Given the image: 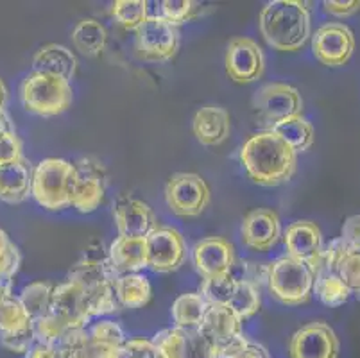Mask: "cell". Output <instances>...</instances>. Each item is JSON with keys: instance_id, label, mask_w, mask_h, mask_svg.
I'll return each instance as SVG.
<instances>
[{"instance_id": "obj_1", "label": "cell", "mask_w": 360, "mask_h": 358, "mask_svg": "<svg viewBox=\"0 0 360 358\" xmlns=\"http://www.w3.org/2000/svg\"><path fill=\"white\" fill-rule=\"evenodd\" d=\"M240 163L253 183L278 186L292 179L297 154L274 131H260L244 142Z\"/></svg>"}, {"instance_id": "obj_2", "label": "cell", "mask_w": 360, "mask_h": 358, "mask_svg": "<svg viewBox=\"0 0 360 358\" xmlns=\"http://www.w3.org/2000/svg\"><path fill=\"white\" fill-rule=\"evenodd\" d=\"M258 27L267 45L280 52L300 51L312 38L310 11L300 0H273L265 4Z\"/></svg>"}, {"instance_id": "obj_3", "label": "cell", "mask_w": 360, "mask_h": 358, "mask_svg": "<svg viewBox=\"0 0 360 358\" xmlns=\"http://www.w3.org/2000/svg\"><path fill=\"white\" fill-rule=\"evenodd\" d=\"M115 278L117 274L111 271L108 258L96 260L86 256H83L68 274V280L79 285L83 290L91 317L115 314L120 308L113 287Z\"/></svg>"}, {"instance_id": "obj_4", "label": "cell", "mask_w": 360, "mask_h": 358, "mask_svg": "<svg viewBox=\"0 0 360 358\" xmlns=\"http://www.w3.org/2000/svg\"><path fill=\"white\" fill-rule=\"evenodd\" d=\"M124 330L113 321H99L65 335L58 344L61 358H122Z\"/></svg>"}, {"instance_id": "obj_5", "label": "cell", "mask_w": 360, "mask_h": 358, "mask_svg": "<svg viewBox=\"0 0 360 358\" xmlns=\"http://www.w3.org/2000/svg\"><path fill=\"white\" fill-rule=\"evenodd\" d=\"M75 177L74 163L61 158H47L32 169L31 196L49 212L70 208Z\"/></svg>"}, {"instance_id": "obj_6", "label": "cell", "mask_w": 360, "mask_h": 358, "mask_svg": "<svg viewBox=\"0 0 360 358\" xmlns=\"http://www.w3.org/2000/svg\"><path fill=\"white\" fill-rule=\"evenodd\" d=\"M314 281L316 278L309 265L292 256H281L269 264L267 288L281 305L300 307L309 303L314 294Z\"/></svg>"}, {"instance_id": "obj_7", "label": "cell", "mask_w": 360, "mask_h": 358, "mask_svg": "<svg viewBox=\"0 0 360 358\" xmlns=\"http://www.w3.org/2000/svg\"><path fill=\"white\" fill-rule=\"evenodd\" d=\"M74 98L70 81L58 75L31 72L20 87V101L29 113L56 117L67 111Z\"/></svg>"}, {"instance_id": "obj_8", "label": "cell", "mask_w": 360, "mask_h": 358, "mask_svg": "<svg viewBox=\"0 0 360 358\" xmlns=\"http://www.w3.org/2000/svg\"><path fill=\"white\" fill-rule=\"evenodd\" d=\"M253 111L257 124L264 131L290 117H297L303 111V98L297 88L287 83H269L262 87L253 97Z\"/></svg>"}, {"instance_id": "obj_9", "label": "cell", "mask_w": 360, "mask_h": 358, "mask_svg": "<svg viewBox=\"0 0 360 358\" xmlns=\"http://www.w3.org/2000/svg\"><path fill=\"white\" fill-rule=\"evenodd\" d=\"M210 186L199 174L178 172L165 185V201L178 217H199L210 205Z\"/></svg>"}, {"instance_id": "obj_10", "label": "cell", "mask_w": 360, "mask_h": 358, "mask_svg": "<svg viewBox=\"0 0 360 358\" xmlns=\"http://www.w3.org/2000/svg\"><path fill=\"white\" fill-rule=\"evenodd\" d=\"M36 343L31 315L13 292L0 298V344L13 353H27Z\"/></svg>"}, {"instance_id": "obj_11", "label": "cell", "mask_w": 360, "mask_h": 358, "mask_svg": "<svg viewBox=\"0 0 360 358\" xmlns=\"http://www.w3.org/2000/svg\"><path fill=\"white\" fill-rule=\"evenodd\" d=\"M136 52L146 61H169L176 56L179 47L178 27L169 24L160 15H149L135 31Z\"/></svg>"}, {"instance_id": "obj_12", "label": "cell", "mask_w": 360, "mask_h": 358, "mask_svg": "<svg viewBox=\"0 0 360 358\" xmlns=\"http://www.w3.org/2000/svg\"><path fill=\"white\" fill-rule=\"evenodd\" d=\"M156 344L165 358H219L221 350L199 328H165L155 335Z\"/></svg>"}, {"instance_id": "obj_13", "label": "cell", "mask_w": 360, "mask_h": 358, "mask_svg": "<svg viewBox=\"0 0 360 358\" xmlns=\"http://www.w3.org/2000/svg\"><path fill=\"white\" fill-rule=\"evenodd\" d=\"M147 267L153 272L178 271L186 260V244L181 233L170 226H158L146 236Z\"/></svg>"}, {"instance_id": "obj_14", "label": "cell", "mask_w": 360, "mask_h": 358, "mask_svg": "<svg viewBox=\"0 0 360 358\" xmlns=\"http://www.w3.org/2000/svg\"><path fill=\"white\" fill-rule=\"evenodd\" d=\"M355 51V34L346 24L333 22L317 29L312 34V52L326 67H342Z\"/></svg>"}, {"instance_id": "obj_15", "label": "cell", "mask_w": 360, "mask_h": 358, "mask_svg": "<svg viewBox=\"0 0 360 358\" xmlns=\"http://www.w3.org/2000/svg\"><path fill=\"white\" fill-rule=\"evenodd\" d=\"M75 185L72 192V208L81 213L96 212L104 199L106 190V169L94 158H83L74 163Z\"/></svg>"}, {"instance_id": "obj_16", "label": "cell", "mask_w": 360, "mask_h": 358, "mask_svg": "<svg viewBox=\"0 0 360 358\" xmlns=\"http://www.w3.org/2000/svg\"><path fill=\"white\" fill-rule=\"evenodd\" d=\"M51 315L61 324L67 333L88 328L91 314L88 310L86 298L77 283L67 280L65 283L56 285L52 290Z\"/></svg>"}, {"instance_id": "obj_17", "label": "cell", "mask_w": 360, "mask_h": 358, "mask_svg": "<svg viewBox=\"0 0 360 358\" xmlns=\"http://www.w3.org/2000/svg\"><path fill=\"white\" fill-rule=\"evenodd\" d=\"M339 337L323 321H314L300 328L289 344L290 358H339Z\"/></svg>"}, {"instance_id": "obj_18", "label": "cell", "mask_w": 360, "mask_h": 358, "mask_svg": "<svg viewBox=\"0 0 360 358\" xmlns=\"http://www.w3.org/2000/svg\"><path fill=\"white\" fill-rule=\"evenodd\" d=\"M226 72L235 83H255L264 75L265 58L260 45L251 38H233L226 51Z\"/></svg>"}, {"instance_id": "obj_19", "label": "cell", "mask_w": 360, "mask_h": 358, "mask_svg": "<svg viewBox=\"0 0 360 358\" xmlns=\"http://www.w3.org/2000/svg\"><path fill=\"white\" fill-rule=\"evenodd\" d=\"M192 262L202 280L228 276L233 271L235 249L222 236H208L194 245Z\"/></svg>"}, {"instance_id": "obj_20", "label": "cell", "mask_w": 360, "mask_h": 358, "mask_svg": "<svg viewBox=\"0 0 360 358\" xmlns=\"http://www.w3.org/2000/svg\"><path fill=\"white\" fill-rule=\"evenodd\" d=\"M113 219L119 236H129V238H146L153 229L160 226L153 208L147 203L131 196H122L115 203Z\"/></svg>"}, {"instance_id": "obj_21", "label": "cell", "mask_w": 360, "mask_h": 358, "mask_svg": "<svg viewBox=\"0 0 360 358\" xmlns=\"http://www.w3.org/2000/svg\"><path fill=\"white\" fill-rule=\"evenodd\" d=\"M240 235L248 248L260 252L269 251L281 238L280 217L269 208L253 210L244 217Z\"/></svg>"}, {"instance_id": "obj_22", "label": "cell", "mask_w": 360, "mask_h": 358, "mask_svg": "<svg viewBox=\"0 0 360 358\" xmlns=\"http://www.w3.org/2000/svg\"><path fill=\"white\" fill-rule=\"evenodd\" d=\"M281 238L287 249V256H292L305 264H310L323 249V233L319 226L310 221H296L289 224Z\"/></svg>"}, {"instance_id": "obj_23", "label": "cell", "mask_w": 360, "mask_h": 358, "mask_svg": "<svg viewBox=\"0 0 360 358\" xmlns=\"http://www.w3.org/2000/svg\"><path fill=\"white\" fill-rule=\"evenodd\" d=\"M192 131L202 146H221L228 140L231 131L230 113L221 106H202L195 111Z\"/></svg>"}, {"instance_id": "obj_24", "label": "cell", "mask_w": 360, "mask_h": 358, "mask_svg": "<svg viewBox=\"0 0 360 358\" xmlns=\"http://www.w3.org/2000/svg\"><path fill=\"white\" fill-rule=\"evenodd\" d=\"M108 262L117 276L140 272L147 267L146 238L117 236L108 249Z\"/></svg>"}, {"instance_id": "obj_25", "label": "cell", "mask_w": 360, "mask_h": 358, "mask_svg": "<svg viewBox=\"0 0 360 358\" xmlns=\"http://www.w3.org/2000/svg\"><path fill=\"white\" fill-rule=\"evenodd\" d=\"M32 169L24 158L0 165V201L20 205L31 197Z\"/></svg>"}, {"instance_id": "obj_26", "label": "cell", "mask_w": 360, "mask_h": 358, "mask_svg": "<svg viewBox=\"0 0 360 358\" xmlns=\"http://www.w3.org/2000/svg\"><path fill=\"white\" fill-rule=\"evenodd\" d=\"M242 323L226 307H208L205 314V319H202L199 330L208 337L214 344H217L219 350H224L226 346H230L233 340H237L238 337H242Z\"/></svg>"}, {"instance_id": "obj_27", "label": "cell", "mask_w": 360, "mask_h": 358, "mask_svg": "<svg viewBox=\"0 0 360 358\" xmlns=\"http://www.w3.org/2000/svg\"><path fill=\"white\" fill-rule=\"evenodd\" d=\"M32 72H40V74L58 75L67 81H70L77 70V59L74 52L65 45L51 44L41 47L32 58Z\"/></svg>"}, {"instance_id": "obj_28", "label": "cell", "mask_w": 360, "mask_h": 358, "mask_svg": "<svg viewBox=\"0 0 360 358\" xmlns=\"http://www.w3.org/2000/svg\"><path fill=\"white\" fill-rule=\"evenodd\" d=\"M115 298L124 308H142L150 301L153 288L149 280L140 272H131L115 278Z\"/></svg>"}, {"instance_id": "obj_29", "label": "cell", "mask_w": 360, "mask_h": 358, "mask_svg": "<svg viewBox=\"0 0 360 358\" xmlns=\"http://www.w3.org/2000/svg\"><path fill=\"white\" fill-rule=\"evenodd\" d=\"M108 32L104 25L96 18H83L72 31V44L86 58H96L104 51Z\"/></svg>"}, {"instance_id": "obj_30", "label": "cell", "mask_w": 360, "mask_h": 358, "mask_svg": "<svg viewBox=\"0 0 360 358\" xmlns=\"http://www.w3.org/2000/svg\"><path fill=\"white\" fill-rule=\"evenodd\" d=\"M271 131H274L296 154L309 151L314 146V140H316L314 126L301 115L287 118L278 126H274Z\"/></svg>"}, {"instance_id": "obj_31", "label": "cell", "mask_w": 360, "mask_h": 358, "mask_svg": "<svg viewBox=\"0 0 360 358\" xmlns=\"http://www.w3.org/2000/svg\"><path fill=\"white\" fill-rule=\"evenodd\" d=\"M206 310H208V303L202 300V295L199 292H186L172 303L170 314H172L174 326L199 328L202 319H205Z\"/></svg>"}, {"instance_id": "obj_32", "label": "cell", "mask_w": 360, "mask_h": 358, "mask_svg": "<svg viewBox=\"0 0 360 358\" xmlns=\"http://www.w3.org/2000/svg\"><path fill=\"white\" fill-rule=\"evenodd\" d=\"M52 290H54V285H51L49 281H32L22 288L18 300L24 305L32 321L51 314Z\"/></svg>"}, {"instance_id": "obj_33", "label": "cell", "mask_w": 360, "mask_h": 358, "mask_svg": "<svg viewBox=\"0 0 360 358\" xmlns=\"http://www.w3.org/2000/svg\"><path fill=\"white\" fill-rule=\"evenodd\" d=\"M314 292L317 294L321 303L326 305V307H340L352 295L348 285L340 280V276L337 272H323V274L316 276Z\"/></svg>"}, {"instance_id": "obj_34", "label": "cell", "mask_w": 360, "mask_h": 358, "mask_svg": "<svg viewBox=\"0 0 360 358\" xmlns=\"http://www.w3.org/2000/svg\"><path fill=\"white\" fill-rule=\"evenodd\" d=\"M235 287H237V278L233 274L219 276V278L202 280L201 287H199V294L208 303V307L228 308L231 298H233Z\"/></svg>"}, {"instance_id": "obj_35", "label": "cell", "mask_w": 360, "mask_h": 358, "mask_svg": "<svg viewBox=\"0 0 360 358\" xmlns=\"http://www.w3.org/2000/svg\"><path fill=\"white\" fill-rule=\"evenodd\" d=\"M262 305V298H260V288H257L255 285L248 283L244 280H238L237 278V287H235L233 298H231L230 308L235 315H237L238 319H250L260 310Z\"/></svg>"}, {"instance_id": "obj_36", "label": "cell", "mask_w": 360, "mask_h": 358, "mask_svg": "<svg viewBox=\"0 0 360 358\" xmlns=\"http://www.w3.org/2000/svg\"><path fill=\"white\" fill-rule=\"evenodd\" d=\"M111 15L127 31H136L149 16V4L146 0H117L111 6Z\"/></svg>"}, {"instance_id": "obj_37", "label": "cell", "mask_w": 360, "mask_h": 358, "mask_svg": "<svg viewBox=\"0 0 360 358\" xmlns=\"http://www.w3.org/2000/svg\"><path fill=\"white\" fill-rule=\"evenodd\" d=\"M158 6L160 11H162L160 16L165 18L174 27L194 18L195 11H198V4L192 2V0H163Z\"/></svg>"}, {"instance_id": "obj_38", "label": "cell", "mask_w": 360, "mask_h": 358, "mask_svg": "<svg viewBox=\"0 0 360 358\" xmlns=\"http://www.w3.org/2000/svg\"><path fill=\"white\" fill-rule=\"evenodd\" d=\"M340 280L348 285L352 294L360 292V251H348L337 267Z\"/></svg>"}, {"instance_id": "obj_39", "label": "cell", "mask_w": 360, "mask_h": 358, "mask_svg": "<svg viewBox=\"0 0 360 358\" xmlns=\"http://www.w3.org/2000/svg\"><path fill=\"white\" fill-rule=\"evenodd\" d=\"M222 358H269V353L264 346L257 343H251L242 335L237 340L221 350Z\"/></svg>"}, {"instance_id": "obj_40", "label": "cell", "mask_w": 360, "mask_h": 358, "mask_svg": "<svg viewBox=\"0 0 360 358\" xmlns=\"http://www.w3.org/2000/svg\"><path fill=\"white\" fill-rule=\"evenodd\" d=\"M122 358H165L156 344L149 339H127L122 347Z\"/></svg>"}, {"instance_id": "obj_41", "label": "cell", "mask_w": 360, "mask_h": 358, "mask_svg": "<svg viewBox=\"0 0 360 358\" xmlns=\"http://www.w3.org/2000/svg\"><path fill=\"white\" fill-rule=\"evenodd\" d=\"M22 142L16 136L15 131H8L0 136V165L2 163H11L16 160H22Z\"/></svg>"}, {"instance_id": "obj_42", "label": "cell", "mask_w": 360, "mask_h": 358, "mask_svg": "<svg viewBox=\"0 0 360 358\" xmlns=\"http://www.w3.org/2000/svg\"><path fill=\"white\" fill-rule=\"evenodd\" d=\"M340 241L345 242L348 251H360V215H352L346 219Z\"/></svg>"}, {"instance_id": "obj_43", "label": "cell", "mask_w": 360, "mask_h": 358, "mask_svg": "<svg viewBox=\"0 0 360 358\" xmlns=\"http://www.w3.org/2000/svg\"><path fill=\"white\" fill-rule=\"evenodd\" d=\"M323 9L328 15L335 16V18H348L353 16L355 13L360 11V2L359 0H325L323 2Z\"/></svg>"}, {"instance_id": "obj_44", "label": "cell", "mask_w": 360, "mask_h": 358, "mask_svg": "<svg viewBox=\"0 0 360 358\" xmlns=\"http://www.w3.org/2000/svg\"><path fill=\"white\" fill-rule=\"evenodd\" d=\"M244 276L238 278V280H244L248 283L255 285L257 288H260V285H267V272H269V264H257V262H245L244 267H242Z\"/></svg>"}, {"instance_id": "obj_45", "label": "cell", "mask_w": 360, "mask_h": 358, "mask_svg": "<svg viewBox=\"0 0 360 358\" xmlns=\"http://www.w3.org/2000/svg\"><path fill=\"white\" fill-rule=\"evenodd\" d=\"M25 358H61L60 351L56 346H49L44 343H34L29 351L25 353Z\"/></svg>"}, {"instance_id": "obj_46", "label": "cell", "mask_w": 360, "mask_h": 358, "mask_svg": "<svg viewBox=\"0 0 360 358\" xmlns=\"http://www.w3.org/2000/svg\"><path fill=\"white\" fill-rule=\"evenodd\" d=\"M11 129H13V127H11V124H9L8 115H6V111L2 110V111H0V136H2L4 133H8V131H11Z\"/></svg>"}, {"instance_id": "obj_47", "label": "cell", "mask_w": 360, "mask_h": 358, "mask_svg": "<svg viewBox=\"0 0 360 358\" xmlns=\"http://www.w3.org/2000/svg\"><path fill=\"white\" fill-rule=\"evenodd\" d=\"M6 101H8V88H6L4 81L0 79V111L4 110Z\"/></svg>"}, {"instance_id": "obj_48", "label": "cell", "mask_w": 360, "mask_h": 358, "mask_svg": "<svg viewBox=\"0 0 360 358\" xmlns=\"http://www.w3.org/2000/svg\"><path fill=\"white\" fill-rule=\"evenodd\" d=\"M11 292V285H6L4 281H0V298Z\"/></svg>"}, {"instance_id": "obj_49", "label": "cell", "mask_w": 360, "mask_h": 358, "mask_svg": "<svg viewBox=\"0 0 360 358\" xmlns=\"http://www.w3.org/2000/svg\"><path fill=\"white\" fill-rule=\"evenodd\" d=\"M219 358H222V357H219Z\"/></svg>"}, {"instance_id": "obj_50", "label": "cell", "mask_w": 360, "mask_h": 358, "mask_svg": "<svg viewBox=\"0 0 360 358\" xmlns=\"http://www.w3.org/2000/svg\"><path fill=\"white\" fill-rule=\"evenodd\" d=\"M60 357H61V354H60Z\"/></svg>"}]
</instances>
